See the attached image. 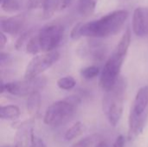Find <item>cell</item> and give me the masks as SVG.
Here are the masks:
<instances>
[{
    "mask_svg": "<svg viewBox=\"0 0 148 147\" xmlns=\"http://www.w3.org/2000/svg\"><path fill=\"white\" fill-rule=\"evenodd\" d=\"M128 11L118 10L112 11L97 20L86 23H77L72 29L70 37L78 40L82 36L91 38H106L118 33L128 17Z\"/></svg>",
    "mask_w": 148,
    "mask_h": 147,
    "instance_id": "obj_1",
    "label": "cell"
},
{
    "mask_svg": "<svg viewBox=\"0 0 148 147\" xmlns=\"http://www.w3.org/2000/svg\"><path fill=\"white\" fill-rule=\"evenodd\" d=\"M127 83L123 78L120 77L114 87L105 92L102 100V109L109 124L115 127L119 124L122 113L123 104L126 95Z\"/></svg>",
    "mask_w": 148,
    "mask_h": 147,
    "instance_id": "obj_2",
    "label": "cell"
},
{
    "mask_svg": "<svg viewBox=\"0 0 148 147\" xmlns=\"http://www.w3.org/2000/svg\"><path fill=\"white\" fill-rule=\"evenodd\" d=\"M148 114V86L141 87L134 98L128 118L127 139L134 141L143 131Z\"/></svg>",
    "mask_w": 148,
    "mask_h": 147,
    "instance_id": "obj_3",
    "label": "cell"
},
{
    "mask_svg": "<svg viewBox=\"0 0 148 147\" xmlns=\"http://www.w3.org/2000/svg\"><path fill=\"white\" fill-rule=\"evenodd\" d=\"M80 99L69 97L52 103L46 110L43 123L50 127H59L67 123L74 116Z\"/></svg>",
    "mask_w": 148,
    "mask_h": 147,
    "instance_id": "obj_4",
    "label": "cell"
},
{
    "mask_svg": "<svg viewBox=\"0 0 148 147\" xmlns=\"http://www.w3.org/2000/svg\"><path fill=\"white\" fill-rule=\"evenodd\" d=\"M47 83V79L44 76H36L30 79H24L23 81H11L1 83V94L6 92L15 96H29L33 93L42 90Z\"/></svg>",
    "mask_w": 148,
    "mask_h": 147,
    "instance_id": "obj_5",
    "label": "cell"
},
{
    "mask_svg": "<svg viewBox=\"0 0 148 147\" xmlns=\"http://www.w3.org/2000/svg\"><path fill=\"white\" fill-rule=\"evenodd\" d=\"M125 58L114 51L106 62L99 81V85L103 91L107 92L112 89L120 79V73Z\"/></svg>",
    "mask_w": 148,
    "mask_h": 147,
    "instance_id": "obj_6",
    "label": "cell"
},
{
    "mask_svg": "<svg viewBox=\"0 0 148 147\" xmlns=\"http://www.w3.org/2000/svg\"><path fill=\"white\" fill-rule=\"evenodd\" d=\"M64 36V27L59 23H51L42 26L37 32L41 50L49 52L55 50Z\"/></svg>",
    "mask_w": 148,
    "mask_h": 147,
    "instance_id": "obj_7",
    "label": "cell"
},
{
    "mask_svg": "<svg viewBox=\"0 0 148 147\" xmlns=\"http://www.w3.org/2000/svg\"><path fill=\"white\" fill-rule=\"evenodd\" d=\"M60 58V54L56 50L45 52L44 54L33 57L24 71V79H30L39 76L45 70L52 67Z\"/></svg>",
    "mask_w": 148,
    "mask_h": 147,
    "instance_id": "obj_8",
    "label": "cell"
},
{
    "mask_svg": "<svg viewBox=\"0 0 148 147\" xmlns=\"http://www.w3.org/2000/svg\"><path fill=\"white\" fill-rule=\"evenodd\" d=\"M32 120L22 122L17 127L14 147H34L36 136L34 134Z\"/></svg>",
    "mask_w": 148,
    "mask_h": 147,
    "instance_id": "obj_9",
    "label": "cell"
},
{
    "mask_svg": "<svg viewBox=\"0 0 148 147\" xmlns=\"http://www.w3.org/2000/svg\"><path fill=\"white\" fill-rule=\"evenodd\" d=\"M108 53L107 47L101 43V42L90 41L86 44L82 45L78 49L79 55L91 59L95 62H101L105 59Z\"/></svg>",
    "mask_w": 148,
    "mask_h": 147,
    "instance_id": "obj_10",
    "label": "cell"
},
{
    "mask_svg": "<svg viewBox=\"0 0 148 147\" xmlns=\"http://www.w3.org/2000/svg\"><path fill=\"white\" fill-rule=\"evenodd\" d=\"M132 29L134 33L138 36L148 35V8L138 7L133 14Z\"/></svg>",
    "mask_w": 148,
    "mask_h": 147,
    "instance_id": "obj_11",
    "label": "cell"
},
{
    "mask_svg": "<svg viewBox=\"0 0 148 147\" xmlns=\"http://www.w3.org/2000/svg\"><path fill=\"white\" fill-rule=\"evenodd\" d=\"M25 23V16L18 14L10 17H2L0 22L1 31L10 36H16L21 32Z\"/></svg>",
    "mask_w": 148,
    "mask_h": 147,
    "instance_id": "obj_12",
    "label": "cell"
},
{
    "mask_svg": "<svg viewBox=\"0 0 148 147\" xmlns=\"http://www.w3.org/2000/svg\"><path fill=\"white\" fill-rule=\"evenodd\" d=\"M27 7L29 10H42L43 19L51 17L56 10V0H28Z\"/></svg>",
    "mask_w": 148,
    "mask_h": 147,
    "instance_id": "obj_13",
    "label": "cell"
},
{
    "mask_svg": "<svg viewBox=\"0 0 148 147\" xmlns=\"http://www.w3.org/2000/svg\"><path fill=\"white\" fill-rule=\"evenodd\" d=\"M41 107V95L39 92H36L28 96L26 101V109L32 118H36L39 114Z\"/></svg>",
    "mask_w": 148,
    "mask_h": 147,
    "instance_id": "obj_14",
    "label": "cell"
},
{
    "mask_svg": "<svg viewBox=\"0 0 148 147\" xmlns=\"http://www.w3.org/2000/svg\"><path fill=\"white\" fill-rule=\"evenodd\" d=\"M98 0H78L77 11L82 16H91L96 8Z\"/></svg>",
    "mask_w": 148,
    "mask_h": 147,
    "instance_id": "obj_15",
    "label": "cell"
},
{
    "mask_svg": "<svg viewBox=\"0 0 148 147\" xmlns=\"http://www.w3.org/2000/svg\"><path fill=\"white\" fill-rule=\"evenodd\" d=\"M130 43H131V30L130 29H127L122 37L121 38L119 43L117 44L114 52L121 56L126 57L128 52V49L130 47Z\"/></svg>",
    "mask_w": 148,
    "mask_h": 147,
    "instance_id": "obj_16",
    "label": "cell"
},
{
    "mask_svg": "<svg viewBox=\"0 0 148 147\" xmlns=\"http://www.w3.org/2000/svg\"><path fill=\"white\" fill-rule=\"evenodd\" d=\"M21 111L19 107L16 105H7L2 106L0 108V118L2 120H15L19 118Z\"/></svg>",
    "mask_w": 148,
    "mask_h": 147,
    "instance_id": "obj_17",
    "label": "cell"
},
{
    "mask_svg": "<svg viewBox=\"0 0 148 147\" xmlns=\"http://www.w3.org/2000/svg\"><path fill=\"white\" fill-rule=\"evenodd\" d=\"M84 132H85V126L81 121H77L66 131L64 134V139L66 141H72L75 139L81 136Z\"/></svg>",
    "mask_w": 148,
    "mask_h": 147,
    "instance_id": "obj_18",
    "label": "cell"
},
{
    "mask_svg": "<svg viewBox=\"0 0 148 147\" xmlns=\"http://www.w3.org/2000/svg\"><path fill=\"white\" fill-rule=\"evenodd\" d=\"M23 6V0H3L1 2L2 10L9 14L20 11Z\"/></svg>",
    "mask_w": 148,
    "mask_h": 147,
    "instance_id": "obj_19",
    "label": "cell"
},
{
    "mask_svg": "<svg viewBox=\"0 0 148 147\" xmlns=\"http://www.w3.org/2000/svg\"><path fill=\"white\" fill-rule=\"evenodd\" d=\"M101 140V137L99 134L89 135L76 141L70 147H93L94 146H96L98 142Z\"/></svg>",
    "mask_w": 148,
    "mask_h": 147,
    "instance_id": "obj_20",
    "label": "cell"
},
{
    "mask_svg": "<svg viewBox=\"0 0 148 147\" xmlns=\"http://www.w3.org/2000/svg\"><path fill=\"white\" fill-rule=\"evenodd\" d=\"M40 51H42V50L40 48L37 34H36L29 38V40L26 43V52L29 54H31V55H36Z\"/></svg>",
    "mask_w": 148,
    "mask_h": 147,
    "instance_id": "obj_21",
    "label": "cell"
},
{
    "mask_svg": "<svg viewBox=\"0 0 148 147\" xmlns=\"http://www.w3.org/2000/svg\"><path fill=\"white\" fill-rule=\"evenodd\" d=\"M101 73L100 68L95 66V65H91L88 67H86L81 70V75L85 79V80H92L95 79Z\"/></svg>",
    "mask_w": 148,
    "mask_h": 147,
    "instance_id": "obj_22",
    "label": "cell"
},
{
    "mask_svg": "<svg viewBox=\"0 0 148 147\" xmlns=\"http://www.w3.org/2000/svg\"><path fill=\"white\" fill-rule=\"evenodd\" d=\"M56 84H57V87L60 89L71 90L75 87L76 81L72 76H64V77H62V78L58 79Z\"/></svg>",
    "mask_w": 148,
    "mask_h": 147,
    "instance_id": "obj_23",
    "label": "cell"
},
{
    "mask_svg": "<svg viewBox=\"0 0 148 147\" xmlns=\"http://www.w3.org/2000/svg\"><path fill=\"white\" fill-rule=\"evenodd\" d=\"M29 36V31L23 32V33H22V34L19 36L18 39L16 40V49L17 50H20V49L23 48L24 42H28V40H29V38H28Z\"/></svg>",
    "mask_w": 148,
    "mask_h": 147,
    "instance_id": "obj_24",
    "label": "cell"
},
{
    "mask_svg": "<svg viewBox=\"0 0 148 147\" xmlns=\"http://www.w3.org/2000/svg\"><path fill=\"white\" fill-rule=\"evenodd\" d=\"M73 0H56V10H63L67 9Z\"/></svg>",
    "mask_w": 148,
    "mask_h": 147,
    "instance_id": "obj_25",
    "label": "cell"
},
{
    "mask_svg": "<svg viewBox=\"0 0 148 147\" xmlns=\"http://www.w3.org/2000/svg\"><path fill=\"white\" fill-rule=\"evenodd\" d=\"M125 146V137L123 135H119L112 147H124Z\"/></svg>",
    "mask_w": 148,
    "mask_h": 147,
    "instance_id": "obj_26",
    "label": "cell"
},
{
    "mask_svg": "<svg viewBox=\"0 0 148 147\" xmlns=\"http://www.w3.org/2000/svg\"><path fill=\"white\" fill-rule=\"evenodd\" d=\"M0 63H1V67H3L4 65H7V63L10 62V57L8 54H4L3 52L1 53V56H0Z\"/></svg>",
    "mask_w": 148,
    "mask_h": 147,
    "instance_id": "obj_27",
    "label": "cell"
},
{
    "mask_svg": "<svg viewBox=\"0 0 148 147\" xmlns=\"http://www.w3.org/2000/svg\"><path fill=\"white\" fill-rule=\"evenodd\" d=\"M0 37H1V41H0V49H3V47L6 45V43H7V37H6V36H5V33L4 32H1V34H0Z\"/></svg>",
    "mask_w": 148,
    "mask_h": 147,
    "instance_id": "obj_28",
    "label": "cell"
},
{
    "mask_svg": "<svg viewBox=\"0 0 148 147\" xmlns=\"http://www.w3.org/2000/svg\"><path fill=\"white\" fill-rule=\"evenodd\" d=\"M34 147H47V146H46V144L44 143V141H43L42 139L36 137V140H35Z\"/></svg>",
    "mask_w": 148,
    "mask_h": 147,
    "instance_id": "obj_29",
    "label": "cell"
},
{
    "mask_svg": "<svg viewBox=\"0 0 148 147\" xmlns=\"http://www.w3.org/2000/svg\"><path fill=\"white\" fill-rule=\"evenodd\" d=\"M95 147H109V146H108V142H107L106 140L101 139V141H99V142H98V144H97V145H96Z\"/></svg>",
    "mask_w": 148,
    "mask_h": 147,
    "instance_id": "obj_30",
    "label": "cell"
},
{
    "mask_svg": "<svg viewBox=\"0 0 148 147\" xmlns=\"http://www.w3.org/2000/svg\"><path fill=\"white\" fill-rule=\"evenodd\" d=\"M1 147H14V146H3Z\"/></svg>",
    "mask_w": 148,
    "mask_h": 147,
    "instance_id": "obj_31",
    "label": "cell"
}]
</instances>
